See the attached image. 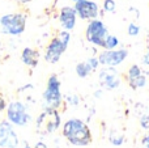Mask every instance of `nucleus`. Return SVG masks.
<instances>
[{
	"label": "nucleus",
	"instance_id": "nucleus-1",
	"mask_svg": "<svg viewBox=\"0 0 149 148\" xmlns=\"http://www.w3.org/2000/svg\"><path fill=\"white\" fill-rule=\"evenodd\" d=\"M63 134L74 146H86L92 140L88 126L80 119H70L64 123Z\"/></svg>",
	"mask_w": 149,
	"mask_h": 148
},
{
	"label": "nucleus",
	"instance_id": "nucleus-2",
	"mask_svg": "<svg viewBox=\"0 0 149 148\" xmlns=\"http://www.w3.org/2000/svg\"><path fill=\"white\" fill-rule=\"evenodd\" d=\"M71 39V34L68 30H63L58 34V37L51 39L49 45L46 47V52H45V59L46 62L55 64L59 62L60 57L63 55V52L67 50L68 43Z\"/></svg>",
	"mask_w": 149,
	"mask_h": 148
},
{
	"label": "nucleus",
	"instance_id": "nucleus-3",
	"mask_svg": "<svg viewBox=\"0 0 149 148\" xmlns=\"http://www.w3.org/2000/svg\"><path fill=\"white\" fill-rule=\"evenodd\" d=\"M26 26V17L22 13H7L0 17V29L4 34L20 36Z\"/></svg>",
	"mask_w": 149,
	"mask_h": 148
},
{
	"label": "nucleus",
	"instance_id": "nucleus-4",
	"mask_svg": "<svg viewBox=\"0 0 149 148\" xmlns=\"http://www.w3.org/2000/svg\"><path fill=\"white\" fill-rule=\"evenodd\" d=\"M43 100L46 109H56L62 102V92H60V81L56 75H51L47 81L46 91L43 92Z\"/></svg>",
	"mask_w": 149,
	"mask_h": 148
},
{
	"label": "nucleus",
	"instance_id": "nucleus-5",
	"mask_svg": "<svg viewBox=\"0 0 149 148\" xmlns=\"http://www.w3.org/2000/svg\"><path fill=\"white\" fill-rule=\"evenodd\" d=\"M60 125V117L55 109H46L37 119V130L42 134H50Z\"/></svg>",
	"mask_w": 149,
	"mask_h": 148
},
{
	"label": "nucleus",
	"instance_id": "nucleus-6",
	"mask_svg": "<svg viewBox=\"0 0 149 148\" xmlns=\"http://www.w3.org/2000/svg\"><path fill=\"white\" fill-rule=\"evenodd\" d=\"M107 34L109 33H107V29H106L105 24L101 20H98V18H93V20H90V22L88 24L85 36H86L88 42L95 45V46L102 47Z\"/></svg>",
	"mask_w": 149,
	"mask_h": 148
},
{
	"label": "nucleus",
	"instance_id": "nucleus-7",
	"mask_svg": "<svg viewBox=\"0 0 149 148\" xmlns=\"http://www.w3.org/2000/svg\"><path fill=\"white\" fill-rule=\"evenodd\" d=\"M7 117L9 119V122L17 126H25L30 121V115L26 113L25 105L20 101L10 102L7 110Z\"/></svg>",
	"mask_w": 149,
	"mask_h": 148
},
{
	"label": "nucleus",
	"instance_id": "nucleus-8",
	"mask_svg": "<svg viewBox=\"0 0 149 148\" xmlns=\"http://www.w3.org/2000/svg\"><path fill=\"white\" fill-rule=\"evenodd\" d=\"M127 57H128V51L126 49L105 50L98 55V62L100 64L106 66V67H116V66L122 64Z\"/></svg>",
	"mask_w": 149,
	"mask_h": 148
},
{
	"label": "nucleus",
	"instance_id": "nucleus-9",
	"mask_svg": "<svg viewBox=\"0 0 149 148\" xmlns=\"http://www.w3.org/2000/svg\"><path fill=\"white\" fill-rule=\"evenodd\" d=\"M74 10L81 20H93L100 15V7L93 0H80L74 3Z\"/></svg>",
	"mask_w": 149,
	"mask_h": 148
},
{
	"label": "nucleus",
	"instance_id": "nucleus-10",
	"mask_svg": "<svg viewBox=\"0 0 149 148\" xmlns=\"http://www.w3.org/2000/svg\"><path fill=\"white\" fill-rule=\"evenodd\" d=\"M17 138L9 123L1 122L0 125V148H16Z\"/></svg>",
	"mask_w": 149,
	"mask_h": 148
},
{
	"label": "nucleus",
	"instance_id": "nucleus-11",
	"mask_svg": "<svg viewBox=\"0 0 149 148\" xmlns=\"http://www.w3.org/2000/svg\"><path fill=\"white\" fill-rule=\"evenodd\" d=\"M100 80L101 84L107 89H115L120 85V77H119L118 72L114 70V67H109L101 71Z\"/></svg>",
	"mask_w": 149,
	"mask_h": 148
},
{
	"label": "nucleus",
	"instance_id": "nucleus-12",
	"mask_svg": "<svg viewBox=\"0 0 149 148\" xmlns=\"http://www.w3.org/2000/svg\"><path fill=\"white\" fill-rule=\"evenodd\" d=\"M76 16H77V13L73 7H63L60 9L59 21L64 30L70 31L74 28V25H76Z\"/></svg>",
	"mask_w": 149,
	"mask_h": 148
},
{
	"label": "nucleus",
	"instance_id": "nucleus-13",
	"mask_svg": "<svg viewBox=\"0 0 149 148\" xmlns=\"http://www.w3.org/2000/svg\"><path fill=\"white\" fill-rule=\"evenodd\" d=\"M21 60L24 64H26L28 67H36L39 62V52L30 47H25L21 52Z\"/></svg>",
	"mask_w": 149,
	"mask_h": 148
},
{
	"label": "nucleus",
	"instance_id": "nucleus-14",
	"mask_svg": "<svg viewBox=\"0 0 149 148\" xmlns=\"http://www.w3.org/2000/svg\"><path fill=\"white\" fill-rule=\"evenodd\" d=\"M93 71V68L90 67V64L88 63V60L86 62H81V63H79V64L76 66V73H77V76L79 77H86V76H89L90 75V72Z\"/></svg>",
	"mask_w": 149,
	"mask_h": 148
},
{
	"label": "nucleus",
	"instance_id": "nucleus-15",
	"mask_svg": "<svg viewBox=\"0 0 149 148\" xmlns=\"http://www.w3.org/2000/svg\"><path fill=\"white\" fill-rule=\"evenodd\" d=\"M118 45H119L118 38H116L115 36L107 34V36H106V38H105V42H103V46L102 47L105 50H113V49H115Z\"/></svg>",
	"mask_w": 149,
	"mask_h": 148
},
{
	"label": "nucleus",
	"instance_id": "nucleus-16",
	"mask_svg": "<svg viewBox=\"0 0 149 148\" xmlns=\"http://www.w3.org/2000/svg\"><path fill=\"white\" fill-rule=\"evenodd\" d=\"M141 75H143V71H141V68H140L139 66L137 64L131 66L130 70H128V83L131 84L132 81H135L137 77H140Z\"/></svg>",
	"mask_w": 149,
	"mask_h": 148
},
{
	"label": "nucleus",
	"instance_id": "nucleus-17",
	"mask_svg": "<svg viewBox=\"0 0 149 148\" xmlns=\"http://www.w3.org/2000/svg\"><path fill=\"white\" fill-rule=\"evenodd\" d=\"M115 7H116V4L114 0H103V10H106V12H114Z\"/></svg>",
	"mask_w": 149,
	"mask_h": 148
},
{
	"label": "nucleus",
	"instance_id": "nucleus-18",
	"mask_svg": "<svg viewBox=\"0 0 149 148\" xmlns=\"http://www.w3.org/2000/svg\"><path fill=\"white\" fill-rule=\"evenodd\" d=\"M140 33V28L136 25V24H134V22H131L128 25V34L130 36H132V37H136L137 34Z\"/></svg>",
	"mask_w": 149,
	"mask_h": 148
},
{
	"label": "nucleus",
	"instance_id": "nucleus-19",
	"mask_svg": "<svg viewBox=\"0 0 149 148\" xmlns=\"http://www.w3.org/2000/svg\"><path fill=\"white\" fill-rule=\"evenodd\" d=\"M88 63H89L90 67L93 68V71L97 70L98 64H100V62H98V58H90V59H88Z\"/></svg>",
	"mask_w": 149,
	"mask_h": 148
},
{
	"label": "nucleus",
	"instance_id": "nucleus-20",
	"mask_svg": "<svg viewBox=\"0 0 149 148\" xmlns=\"http://www.w3.org/2000/svg\"><path fill=\"white\" fill-rule=\"evenodd\" d=\"M140 123H141V127L148 128V130H149V115H145V117H143L141 121H140Z\"/></svg>",
	"mask_w": 149,
	"mask_h": 148
},
{
	"label": "nucleus",
	"instance_id": "nucleus-21",
	"mask_svg": "<svg viewBox=\"0 0 149 148\" xmlns=\"http://www.w3.org/2000/svg\"><path fill=\"white\" fill-rule=\"evenodd\" d=\"M143 63H144L145 66H148V67H149V50H148L147 52H145L144 57H143Z\"/></svg>",
	"mask_w": 149,
	"mask_h": 148
},
{
	"label": "nucleus",
	"instance_id": "nucleus-22",
	"mask_svg": "<svg viewBox=\"0 0 149 148\" xmlns=\"http://www.w3.org/2000/svg\"><path fill=\"white\" fill-rule=\"evenodd\" d=\"M4 109H5V101H4V98L0 96V112L4 110Z\"/></svg>",
	"mask_w": 149,
	"mask_h": 148
},
{
	"label": "nucleus",
	"instance_id": "nucleus-23",
	"mask_svg": "<svg viewBox=\"0 0 149 148\" xmlns=\"http://www.w3.org/2000/svg\"><path fill=\"white\" fill-rule=\"evenodd\" d=\"M17 3H20V4H28V3H30L31 0H16Z\"/></svg>",
	"mask_w": 149,
	"mask_h": 148
},
{
	"label": "nucleus",
	"instance_id": "nucleus-24",
	"mask_svg": "<svg viewBox=\"0 0 149 148\" xmlns=\"http://www.w3.org/2000/svg\"><path fill=\"white\" fill-rule=\"evenodd\" d=\"M144 143H149V134L144 138Z\"/></svg>",
	"mask_w": 149,
	"mask_h": 148
},
{
	"label": "nucleus",
	"instance_id": "nucleus-25",
	"mask_svg": "<svg viewBox=\"0 0 149 148\" xmlns=\"http://www.w3.org/2000/svg\"><path fill=\"white\" fill-rule=\"evenodd\" d=\"M37 148H46V147H45V144H43V143H38Z\"/></svg>",
	"mask_w": 149,
	"mask_h": 148
},
{
	"label": "nucleus",
	"instance_id": "nucleus-26",
	"mask_svg": "<svg viewBox=\"0 0 149 148\" xmlns=\"http://www.w3.org/2000/svg\"><path fill=\"white\" fill-rule=\"evenodd\" d=\"M145 144V148H149V143H144Z\"/></svg>",
	"mask_w": 149,
	"mask_h": 148
},
{
	"label": "nucleus",
	"instance_id": "nucleus-27",
	"mask_svg": "<svg viewBox=\"0 0 149 148\" xmlns=\"http://www.w3.org/2000/svg\"><path fill=\"white\" fill-rule=\"evenodd\" d=\"M72 1H74V3H76V1H80V0H72Z\"/></svg>",
	"mask_w": 149,
	"mask_h": 148
},
{
	"label": "nucleus",
	"instance_id": "nucleus-28",
	"mask_svg": "<svg viewBox=\"0 0 149 148\" xmlns=\"http://www.w3.org/2000/svg\"><path fill=\"white\" fill-rule=\"evenodd\" d=\"M24 148H30V147H29V146H25V147H24Z\"/></svg>",
	"mask_w": 149,
	"mask_h": 148
}]
</instances>
